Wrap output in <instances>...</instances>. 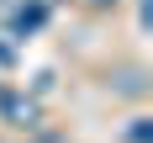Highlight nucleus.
<instances>
[{
  "label": "nucleus",
  "mask_w": 153,
  "mask_h": 143,
  "mask_svg": "<svg viewBox=\"0 0 153 143\" xmlns=\"http://www.w3.org/2000/svg\"><path fill=\"white\" fill-rule=\"evenodd\" d=\"M0 122H11V127H21V133H32V127L42 122V106H37L32 95L11 90V85H0Z\"/></svg>",
  "instance_id": "1"
},
{
  "label": "nucleus",
  "mask_w": 153,
  "mask_h": 143,
  "mask_svg": "<svg viewBox=\"0 0 153 143\" xmlns=\"http://www.w3.org/2000/svg\"><path fill=\"white\" fill-rule=\"evenodd\" d=\"M42 21H48V0H16V5H5V27H11V37H32Z\"/></svg>",
  "instance_id": "2"
}]
</instances>
